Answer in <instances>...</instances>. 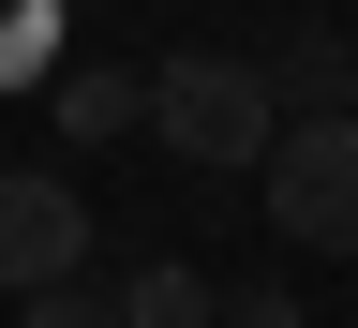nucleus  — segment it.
I'll use <instances>...</instances> for the list:
<instances>
[{
	"label": "nucleus",
	"instance_id": "nucleus-7",
	"mask_svg": "<svg viewBox=\"0 0 358 328\" xmlns=\"http://www.w3.org/2000/svg\"><path fill=\"white\" fill-rule=\"evenodd\" d=\"M60 0H0V90H30V75H60Z\"/></svg>",
	"mask_w": 358,
	"mask_h": 328
},
{
	"label": "nucleus",
	"instance_id": "nucleus-1",
	"mask_svg": "<svg viewBox=\"0 0 358 328\" xmlns=\"http://www.w3.org/2000/svg\"><path fill=\"white\" fill-rule=\"evenodd\" d=\"M150 134H164L179 164H209V179H254L268 134H284V90H268V60L179 45V60H150Z\"/></svg>",
	"mask_w": 358,
	"mask_h": 328
},
{
	"label": "nucleus",
	"instance_id": "nucleus-4",
	"mask_svg": "<svg viewBox=\"0 0 358 328\" xmlns=\"http://www.w3.org/2000/svg\"><path fill=\"white\" fill-rule=\"evenodd\" d=\"M134 120H150V75H134V60H75L60 75V134H75V150H105V134H134Z\"/></svg>",
	"mask_w": 358,
	"mask_h": 328
},
{
	"label": "nucleus",
	"instance_id": "nucleus-9",
	"mask_svg": "<svg viewBox=\"0 0 358 328\" xmlns=\"http://www.w3.org/2000/svg\"><path fill=\"white\" fill-rule=\"evenodd\" d=\"M224 328H313V299H299V284H239V299H224Z\"/></svg>",
	"mask_w": 358,
	"mask_h": 328
},
{
	"label": "nucleus",
	"instance_id": "nucleus-2",
	"mask_svg": "<svg viewBox=\"0 0 358 328\" xmlns=\"http://www.w3.org/2000/svg\"><path fill=\"white\" fill-rule=\"evenodd\" d=\"M254 194H268V224H284V254H358V105H299L284 134H268Z\"/></svg>",
	"mask_w": 358,
	"mask_h": 328
},
{
	"label": "nucleus",
	"instance_id": "nucleus-3",
	"mask_svg": "<svg viewBox=\"0 0 358 328\" xmlns=\"http://www.w3.org/2000/svg\"><path fill=\"white\" fill-rule=\"evenodd\" d=\"M90 269V209L60 164H0V299H45Z\"/></svg>",
	"mask_w": 358,
	"mask_h": 328
},
{
	"label": "nucleus",
	"instance_id": "nucleus-6",
	"mask_svg": "<svg viewBox=\"0 0 358 328\" xmlns=\"http://www.w3.org/2000/svg\"><path fill=\"white\" fill-rule=\"evenodd\" d=\"M343 75H358V30H299L284 60H268V90H284V120H299V105H343Z\"/></svg>",
	"mask_w": 358,
	"mask_h": 328
},
{
	"label": "nucleus",
	"instance_id": "nucleus-5",
	"mask_svg": "<svg viewBox=\"0 0 358 328\" xmlns=\"http://www.w3.org/2000/svg\"><path fill=\"white\" fill-rule=\"evenodd\" d=\"M120 328H224V284L179 269V254H150V269L120 284Z\"/></svg>",
	"mask_w": 358,
	"mask_h": 328
},
{
	"label": "nucleus",
	"instance_id": "nucleus-10",
	"mask_svg": "<svg viewBox=\"0 0 358 328\" xmlns=\"http://www.w3.org/2000/svg\"><path fill=\"white\" fill-rule=\"evenodd\" d=\"M343 105H358V75H343Z\"/></svg>",
	"mask_w": 358,
	"mask_h": 328
},
{
	"label": "nucleus",
	"instance_id": "nucleus-8",
	"mask_svg": "<svg viewBox=\"0 0 358 328\" xmlns=\"http://www.w3.org/2000/svg\"><path fill=\"white\" fill-rule=\"evenodd\" d=\"M15 328H120V299H90V284H45V299H15Z\"/></svg>",
	"mask_w": 358,
	"mask_h": 328
}]
</instances>
